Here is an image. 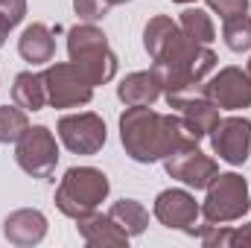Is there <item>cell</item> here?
I'll return each mask as SVG.
<instances>
[{
  "mask_svg": "<svg viewBox=\"0 0 251 248\" xmlns=\"http://www.w3.org/2000/svg\"><path fill=\"white\" fill-rule=\"evenodd\" d=\"M143 47L152 56V73L161 82V91L170 94H184L199 88V82L216 67V53L207 44H196L181 32V26L158 15L146 24L143 29Z\"/></svg>",
  "mask_w": 251,
  "mask_h": 248,
  "instance_id": "obj_1",
  "label": "cell"
},
{
  "mask_svg": "<svg viewBox=\"0 0 251 248\" xmlns=\"http://www.w3.org/2000/svg\"><path fill=\"white\" fill-rule=\"evenodd\" d=\"M120 137L131 161L155 164L187 146H199V137L178 114H158L149 105H128L120 117Z\"/></svg>",
  "mask_w": 251,
  "mask_h": 248,
  "instance_id": "obj_2",
  "label": "cell"
},
{
  "mask_svg": "<svg viewBox=\"0 0 251 248\" xmlns=\"http://www.w3.org/2000/svg\"><path fill=\"white\" fill-rule=\"evenodd\" d=\"M67 53L91 85H105L117 76V56L108 47L105 32L94 24H82L67 32Z\"/></svg>",
  "mask_w": 251,
  "mask_h": 248,
  "instance_id": "obj_3",
  "label": "cell"
},
{
  "mask_svg": "<svg viewBox=\"0 0 251 248\" xmlns=\"http://www.w3.org/2000/svg\"><path fill=\"white\" fill-rule=\"evenodd\" d=\"M108 187L111 184H108L102 170H97V167H70L64 173L59 190H56V207L64 216L79 219L85 213H94L100 207V201H105Z\"/></svg>",
  "mask_w": 251,
  "mask_h": 248,
  "instance_id": "obj_4",
  "label": "cell"
},
{
  "mask_svg": "<svg viewBox=\"0 0 251 248\" xmlns=\"http://www.w3.org/2000/svg\"><path fill=\"white\" fill-rule=\"evenodd\" d=\"M246 213H249V184H246V178L237 175V173H219L207 187L201 216L213 225H222V222L243 219Z\"/></svg>",
  "mask_w": 251,
  "mask_h": 248,
  "instance_id": "obj_5",
  "label": "cell"
},
{
  "mask_svg": "<svg viewBox=\"0 0 251 248\" xmlns=\"http://www.w3.org/2000/svg\"><path fill=\"white\" fill-rule=\"evenodd\" d=\"M15 161L18 167L38 178V181H50L59 164V146L56 137L47 125H32L18 137V149H15Z\"/></svg>",
  "mask_w": 251,
  "mask_h": 248,
  "instance_id": "obj_6",
  "label": "cell"
},
{
  "mask_svg": "<svg viewBox=\"0 0 251 248\" xmlns=\"http://www.w3.org/2000/svg\"><path fill=\"white\" fill-rule=\"evenodd\" d=\"M47 85V102L53 108H76L88 105L94 97V85L85 79V73L73 62H56L44 70Z\"/></svg>",
  "mask_w": 251,
  "mask_h": 248,
  "instance_id": "obj_7",
  "label": "cell"
},
{
  "mask_svg": "<svg viewBox=\"0 0 251 248\" xmlns=\"http://www.w3.org/2000/svg\"><path fill=\"white\" fill-rule=\"evenodd\" d=\"M59 137L73 155H97L105 146V123L94 111L82 114H64L59 120Z\"/></svg>",
  "mask_w": 251,
  "mask_h": 248,
  "instance_id": "obj_8",
  "label": "cell"
},
{
  "mask_svg": "<svg viewBox=\"0 0 251 248\" xmlns=\"http://www.w3.org/2000/svg\"><path fill=\"white\" fill-rule=\"evenodd\" d=\"M216 108L225 111H240L251 105V76L243 73L240 67H225L219 70L207 85L199 88Z\"/></svg>",
  "mask_w": 251,
  "mask_h": 248,
  "instance_id": "obj_9",
  "label": "cell"
},
{
  "mask_svg": "<svg viewBox=\"0 0 251 248\" xmlns=\"http://www.w3.org/2000/svg\"><path fill=\"white\" fill-rule=\"evenodd\" d=\"M199 213H201V207L196 204V198L187 190H164L155 198V219L170 231H184L190 237H196L199 234V225H196Z\"/></svg>",
  "mask_w": 251,
  "mask_h": 248,
  "instance_id": "obj_10",
  "label": "cell"
},
{
  "mask_svg": "<svg viewBox=\"0 0 251 248\" xmlns=\"http://www.w3.org/2000/svg\"><path fill=\"white\" fill-rule=\"evenodd\" d=\"M210 143H213V152L240 167L249 161V152H251V120L249 117H225L213 125L210 131Z\"/></svg>",
  "mask_w": 251,
  "mask_h": 248,
  "instance_id": "obj_11",
  "label": "cell"
},
{
  "mask_svg": "<svg viewBox=\"0 0 251 248\" xmlns=\"http://www.w3.org/2000/svg\"><path fill=\"white\" fill-rule=\"evenodd\" d=\"M164 167L173 178L184 181L193 190H207L210 181L219 175V167L213 158H207L204 152H199V146H187L170 158H164Z\"/></svg>",
  "mask_w": 251,
  "mask_h": 248,
  "instance_id": "obj_12",
  "label": "cell"
},
{
  "mask_svg": "<svg viewBox=\"0 0 251 248\" xmlns=\"http://www.w3.org/2000/svg\"><path fill=\"white\" fill-rule=\"evenodd\" d=\"M167 102H170V108L178 111V117L187 123V128L199 137V140L207 137V134L213 131V125L219 123V108H216L199 88L184 91V94H170Z\"/></svg>",
  "mask_w": 251,
  "mask_h": 248,
  "instance_id": "obj_13",
  "label": "cell"
},
{
  "mask_svg": "<svg viewBox=\"0 0 251 248\" xmlns=\"http://www.w3.org/2000/svg\"><path fill=\"white\" fill-rule=\"evenodd\" d=\"M3 234H6V240H9L12 246H21V248L35 246V243H41L44 234H47V216H44L41 210H29V207L15 210V213L6 216Z\"/></svg>",
  "mask_w": 251,
  "mask_h": 248,
  "instance_id": "obj_14",
  "label": "cell"
},
{
  "mask_svg": "<svg viewBox=\"0 0 251 248\" xmlns=\"http://www.w3.org/2000/svg\"><path fill=\"white\" fill-rule=\"evenodd\" d=\"M76 228H79V234H82V240L88 243V246H126L128 243V234L117 228V222L105 213H85V216H79L76 219Z\"/></svg>",
  "mask_w": 251,
  "mask_h": 248,
  "instance_id": "obj_15",
  "label": "cell"
},
{
  "mask_svg": "<svg viewBox=\"0 0 251 248\" xmlns=\"http://www.w3.org/2000/svg\"><path fill=\"white\" fill-rule=\"evenodd\" d=\"M18 53L29 64H47L56 56V38L44 24H29L18 38Z\"/></svg>",
  "mask_w": 251,
  "mask_h": 248,
  "instance_id": "obj_16",
  "label": "cell"
},
{
  "mask_svg": "<svg viewBox=\"0 0 251 248\" xmlns=\"http://www.w3.org/2000/svg\"><path fill=\"white\" fill-rule=\"evenodd\" d=\"M117 97L126 105H152L161 97V82L152 70H140V73H128L123 82L117 85Z\"/></svg>",
  "mask_w": 251,
  "mask_h": 248,
  "instance_id": "obj_17",
  "label": "cell"
},
{
  "mask_svg": "<svg viewBox=\"0 0 251 248\" xmlns=\"http://www.w3.org/2000/svg\"><path fill=\"white\" fill-rule=\"evenodd\" d=\"M12 99L15 105H21L24 111H41L47 102V85H44V73H32L24 70L15 76L12 85Z\"/></svg>",
  "mask_w": 251,
  "mask_h": 248,
  "instance_id": "obj_18",
  "label": "cell"
},
{
  "mask_svg": "<svg viewBox=\"0 0 251 248\" xmlns=\"http://www.w3.org/2000/svg\"><path fill=\"white\" fill-rule=\"evenodd\" d=\"M108 216L117 222V228L126 231L128 237L143 234L146 225H149V213H146V207H143L140 201H134V198H120V201H114V204L108 207Z\"/></svg>",
  "mask_w": 251,
  "mask_h": 248,
  "instance_id": "obj_19",
  "label": "cell"
},
{
  "mask_svg": "<svg viewBox=\"0 0 251 248\" xmlns=\"http://www.w3.org/2000/svg\"><path fill=\"white\" fill-rule=\"evenodd\" d=\"M178 26H181V32H184L187 38H193L196 44H210V41L216 38V29H213L210 15L201 12V9H184Z\"/></svg>",
  "mask_w": 251,
  "mask_h": 248,
  "instance_id": "obj_20",
  "label": "cell"
},
{
  "mask_svg": "<svg viewBox=\"0 0 251 248\" xmlns=\"http://www.w3.org/2000/svg\"><path fill=\"white\" fill-rule=\"evenodd\" d=\"M199 237L207 248L213 246H251V225L237 228V231H225L213 222H207L204 228H199Z\"/></svg>",
  "mask_w": 251,
  "mask_h": 248,
  "instance_id": "obj_21",
  "label": "cell"
},
{
  "mask_svg": "<svg viewBox=\"0 0 251 248\" xmlns=\"http://www.w3.org/2000/svg\"><path fill=\"white\" fill-rule=\"evenodd\" d=\"M222 38L228 44V50L234 53H246L251 50V18L246 15H237V18H228L225 26H222Z\"/></svg>",
  "mask_w": 251,
  "mask_h": 248,
  "instance_id": "obj_22",
  "label": "cell"
},
{
  "mask_svg": "<svg viewBox=\"0 0 251 248\" xmlns=\"http://www.w3.org/2000/svg\"><path fill=\"white\" fill-rule=\"evenodd\" d=\"M26 128L29 120L21 105H0V143H18Z\"/></svg>",
  "mask_w": 251,
  "mask_h": 248,
  "instance_id": "obj_23",
  "label": "cell"
},
{
  "mask_svg": "<svg viewBox=\"0 0 251 248\" xmlns=\"http://www.w3.org/2000/svg\"><path fill=\"white\" fill-rule=\"evenodd\" d=\"M120 3H126V0H73V9L85 24H94V21H102L108 15V9L120 6Z\"/></svg>",
  "mask_w": 251,
  "mask_h": 248,
  "instance_id": "obj_24",
  "label": "cell"
},
{
  "mask_svg": "<svg viewBox=\"0 0 251 248\" xmlns=\"http://www.w3.org/2000/svg\"><path fill=\"white\" fill-rule=\"evenodd\" d=\"M26 15V0H0V24L3 26H18Z\"/></svg>",
  "mask_w": 251,
  "mask_h": 248,
  "instance_id": "obj_25",
  "label": "cell"
},
{
  "mask_svg": "<svg viewBox=\"0 0 251 248\" xmlns=\"http://www.w3.org/2000/svg\"><path fill=\"white\" fill-rule=\"evenodd\" d=\"M207 6L213 12H219L222 21L228 18H237V15H246L249 12V0H207Z\"/></svg>",
  "mask_w": 251,
  "mask_h": 248,
  "instance_id": "obj_26",
  "label": "cell"
},
{
  "mask_svg": "<svg viewBox=\"0 0 251 248\" xmlns=\"http://www.w3.org/2000/svg\"><path fill=\"white\" fill-rule=\"evenodd\" d=\"M6 35H9V26H3V24H0V47H3V41H6Z\"/></svg>",
  "mask_w": 251,
  "mask_h": 248,
  "instance_id": "obj_27",
  "label": "cell"
},
{
  "mask_svg": "<svg viewBox=\"0 0 251 248\" xmlns=\"http://www.w3.org/2000/svg\"><path fill=\"white\" fill-rule=\"evenodd\" d=\"M173 3H193V0H173Z\"/></svg>",
  "mask_w": 251,
  "mask_h": 248,
  "instance_id": "obj_28",
  "label": "cell"
},
{
  "mask_svg": "<svg viewBox=\"0 0 251 248\" xmlns=\"http://www.w3.org/2000/svg\"><path fill=\"white\" fill-rule=\"evenodd\" d=\"M249 76H251V59H249Z\"/></svg>",
  "mask_w": 251,
  "mask_h": 248,
  "instance_id": "obj_29",
  "label": "cell"
}]
</instances>
